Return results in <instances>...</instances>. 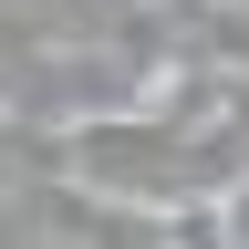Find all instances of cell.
Here are the masks:
<instances>
[{
    "instance_id": "1",
    "label": "cell",
    "mask_w": 249,
    "mask_h": 249,
    "mask_svg": "<svg viewBox=\"0 0 249 249\" xmlns=\"http://www.w3.org/2000/svg\"><path fill=\"white\" fill-rule=\"evenodd\" d=\"M208 229L249 249V166H229V177H218V187H208Z\"/></svg>"
}]
</instances>
